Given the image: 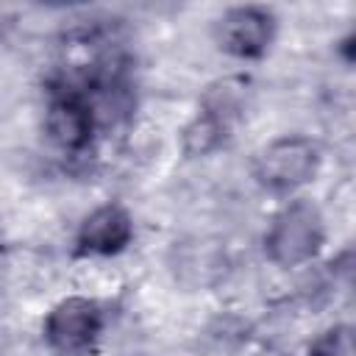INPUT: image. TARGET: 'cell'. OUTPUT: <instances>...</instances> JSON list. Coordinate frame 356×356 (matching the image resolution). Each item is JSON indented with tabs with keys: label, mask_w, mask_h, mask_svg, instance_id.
<instances>
[{
	"label": "cell",
	"mask_w": 356,
	"mask_h": 356,
	"mask_svg": "<svg viewBox=\"0 0 356 356\" xmlns=\"http://www.w3.org/2000/svg\"><path fill=\"white\" fill-rule=\"evenodd\" d=\"M325 245V217L309 197L286 200L264 231V253L275 267L312 264Z\"/></svg>",
	"instance_id": "obj_1"
},
{
	"label": "cell",
	"mask_w": 356,
	"mask_h": 356,
	"mask_svg": "<svg viewBox=\"0 0 356 356\" xmlns=\"http://www.w3.org/2000/svg\"><path fill=\"white\" fill-rule=\"evenodd\" d=\"M323 153L312 136L284 134L267 142L253 159V178L273 195H292L320 172Z\"/></svg>",
	"instance_id": "obj_2"
},
{
	"label": "cell",
	"mask_w": 356,
	"mask_h": 356,
	"mask_svg": "<svg viewBox=\"0 0 356 356\" xmlns=\"http://www.w3.org/2000/svg\"><path fill=\"white\" fill-rule=\"evenodd\" d=\"M108 325V312L97 298L70 295L50 306L42 320V339L53 353L83 356L89 353Z\"/></svg>",
	"instance_id": "obj_3"
},
{
	"label": "cell",
	"mask_w": 356,
	"mask_h": 356,
	"mask_svg": "<svg viewBox=\"0 0 356 356\" xmlns=\"http://www.w3.org/2000/svg\"><path fill=\"white\" fill-rule=\"evenodd\" d=\"M278 36V17L270 6L242 3L228 6L214 19L217 47L236 61H259L270 53Z\"/></svg>",
	"instance_id": "obj_4"
},
{
	"label": "cell",
	"mask_w": 356,
	"mask_h": 356,
	"mask_svg": "<svg viewBox=\"0 0 356 356\" xmlns=\"http://www.w3.org/2000/svg\"><path fill=\"white\" fill-rule=\"evenodd\" d=\"M134 217L120 203H100L95 206L75 228L72 253L81 259H111L128 250L134 242Z\"/></svg>",
	"instance_id": "obj_5"
},
{
	"label": "cell",
	"mask_w": 356,
	"mask_h": 356,
	"mask_svg": "<svg viewBox=\"0 0 356 356\" xmlns=\"http://www.w3.org/2000/svg\"><path fill=\"white\" fill-rule=\"evenodd\" d=\"M236 111H239V95L234 92L231 83H220L217 89H211L197 117L184 131V150L189 156H206L217 150L228 139Z\"/></svg>",
	"instance_id": "obj_6"
},
{
	"label": "cell",
	"mask_w": 356,
	"mask_h": 356,
	"mask_svg": "<svg viewBox=\"0 0 356 356\" xmlns=\"http://www.w3.org/2000/svg\"><path fill=\"white\" fill-rule=\"evenodd\" d=\"M309 356H350V328L334 325V328L323 331L309 345Z\"/></svg>",
	"instance_id": "obj_7"
}]
</instances>
